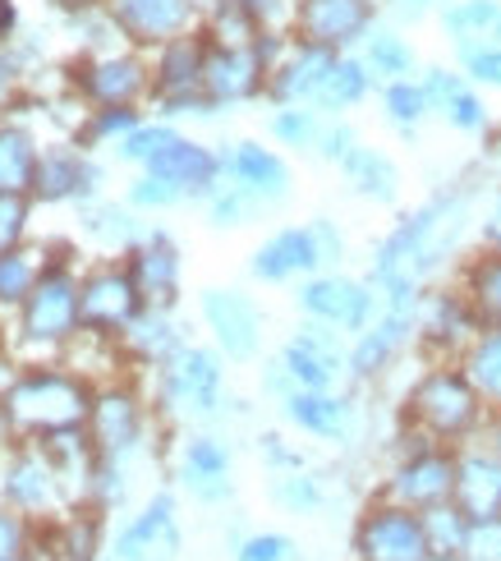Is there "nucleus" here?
<instances>
[{
  "instance_id": "nucleus-2",
  "label": "nucleus",
  "mask_w": 501,
  "mask_h": 561,
  "mask_svg": "<svg viewBox=\"0 0 501 561\" xmlns=\"http://www.w3.org/2000/svg\"><path fill=\"white\" fill-rule=\"evenodd\" d=\"M295 304H299L304 318L337 327L341 336L368 332V327L377 322V313H382V299L373 290V280L345 276V272H318V276L299 280Z\"/></svg>"
},
{
  "instance_id": "nucleus-16",
  "label": "nucleus",
  "mask_w": 501,
  "mask_h": 561,
  "mask_svg": "<svg viewBox=\"0 0 501 561\" xmlns=\"http://www.w3.org/2000/svg\"><path fill=\"white\" fill-rule=\"evenodd\" d=\"M281 414L291 424L318 442H350L354 433V401L337 387V391H291L281 401Z\"/></svg>"
},
{
  "instance_id": "nucleus-7",
  "label": "nucleus",
  "mask_w": 501,
  "mask_h": 561,
  "mask_svg": "<svg viewBox=\"0 0 501 561\" xmlns=\"http://www.w3.org/2000/svg\"><path fill=\"white\" fill-rule=\"evenodd\" d=\"M456 456L460 451L442 447V442L419 437V447L396 465L387 497L410 511H433V506L451 502V493H456Z\"/></svg>"
},
{
  "instance_id": "nucleus-22",
  "label": "nucleus",
  "mask_w": 501,
  "mask_h": 561,
  "mask_svg": "<svg viewBox=\"0 0 501 561\" xmlns=\"http://www.w3.org/2000/svg\"><path fill=\"white\" fill-rule=\"evenodd\" d=\"M134 286H138V295H148L157 309H161V304H171L175 290H180V249L166 240L161 230L138 249V259H134Z\"/></svg>"
},
{
  "instance_id": "nucleus-17",
  "label": "nucleus",
  "mask_w": 501,
  "mask_h": 561,
  "mask_svg": "<svg viewBox=\"0 0 501 561\" xmlns=\"http://www.w3.org/2000/svg\"><path fill=\"white\" fill-rule=\"evenodd\" d=\"M180 548H184V534H180V520H175V502L171 497H157L121 534L115 557H121V561H175Z\"/></svg>"
},
{
  "instance_id": "nucleus-27",
  "label": "nucleus",
  "mask_w": 501,
  "mask_h": 561,
  "mask_svg": "<svg viewBox=\"0 0 501 561\" xmlns=\"http://www.w3.org/2000/svg\"><path fill=\"white\" fill-rule=\"evenodd\" d=\"M125 19L143 37L175 42L189 28V0H125Z\"/></svg>"
},
{
  "instance_id": "nucleus-47",
  "label": "nucleus",
  "mask_w": 501,
  "mask_h": 561,
  "mask_svg": "<svg viewBox=\"0 0 501 561\" xmlns=\"http://www.w3.org/2000/svg\"><path fill=\"white\" fill-rule=\"evenodd\" d=\"M492 447L501 451V414H492Z\"/></svg>"
},
{
  "instance_id": "nucleus-18",
  "label": "nucleus",
  "mask_w": 501,
  "mask_h": 561,
  "mask_svg": "<svg viewBox=\"0 0 501 561\" xmlns=\"http://www.w3.org/2000/svg\"><path fill=\"white\" fill-rule=\"evenodd\" d=\"M230 465H235V456H230L226 442L212 437V433H203V437H189L180 479H184V488H189V493H194L198 502L217 506V502H230V497H235Z\"/></svg>"
},
{
  "instance_id": "nucleus-14",
  "label": "nucleus",
  "mask_w": 501,
  "mask_h": 561,
  "mask_svg": "<svg viewBox=\"0 0 501 561\" xmlns=\"http://www.w3.org/2000/svg\"><path fill=\"white\" fill-rule=\"evenodd\" d=\"M414 332H419V313L382 309L368 332L350 336V355H345V359H350V378H354V382H373V378H382V373L396 364L400 350L410 345Z\"/></svg>"
},
{
  "instance_id": "nucleus-32",
  "label": "nucleus",
  "mask_w": 501,
  "mask_h": 561,
  "mask_svg": "<svg viewBox=\"0 0 501 561\" xmlns=\"http://www.w3.org/2000/svg\"><path fill=\"white\" fill-rule=\"evenodd\" d=\"M69 318H75V299H69V290L65 286H42L37 299H33V313H29L33 332L37 336H60L69 327Z\"/></svg>"
},
{
  "instance_id": "nucleus-34",
  "label": "nucleus",
  "mask_w": 501,
  "mask_h": 561,
  "mask_svg": "<svg viewBox=\"0 0 501 561\" xmlns=\"http://www.w3.org/2000/svg\"><path fill=\"white\" fill-rule=\"evenodd\" d=\"M262 213V203H253L244 190H235V184H221L217 194L207 198V217H212V226H249L253 217Z\"/></svg>"
},
{
  "instance_id": "nucleus-33",
  "label": "nucleus",
  "mask_w": 501,
  "mask_h": 561,
  "mask_svg": "<svg viewBox=\"0 0 501 561\" xmlns=\"http://www.w3.org/2000/svg\"><path fill=\"white\" fill-rule=\"evenodd\" d=\"M235 561H304V552H299V543L291 539V534L258 529L240 548H235Z\"/></svg>"
},
{
  "instance_id": "nucleus-8",
  "label": "nucleus",
  "mask_w": 501,
  "mask_h": 561,
  "mask_svg": "<svg viewBox=\"0 0 501 561\" xmlns=\"http://www.w3.org/2000/svg\"><path fill=\"white\" fill-rule=\"evenodd\" d=\"M377 0H295V33L331 51H360L377 23Z\"/></svg>"
},
{
  "instance_id": "nucleus-49",
  "label": "nucleus",
  "mask_w": 501,
  "mask_h": 561,
  "mask_svg": "<svg viewBox=\"0 0 501 561\" xmlns=\"http://www.w3.org/2000/svg\"><path fill=\"white\" fill-rule=\"evenodd\" d=\"M377 5H391V0H377Z\"/></svg>"
},
{
  "instance_id": "nucleus-46",
  "label": "nucleus",
  "mask_w": 501,
  "mask_h": 561,
  "mask_svg": "<svg viewBox=\"0 0 501 561\" xmlns=\"http://www.w3.org/2000/svg\"><path fill=\"white\" fill-rule=\"evenodd\" d=\"M14 539H19V534H14V525H10L5 516H0V561H5V557L14 552Z\"/></svg>"
},
{
  "instance_id": "nucleus-45",
  "label": "nucleus",
  "mask_w": 501,
  "mask_h": 561,
  "mask_svg": "<svg viewBox=\"0 0 501 561\" xmlns=\"http://www.w3.org/2000/svg\"><path fill=\"white\" fill-rule=\"evenodd\" d=\"M14 230H19V203L0 194V244L14 240Z\"/></svg>"
},
{
  "instance_id": "nucleus-48",
  "label": "nucleus",
  "mask_w": 501,
  "mask_h": 561,
  "mask_svg": "<svg viewBox=\"0 0 501 561\" xmlns=\"http://www.w3.org/2000/svg\"><path fill=\"white\" fill-rule=\"evenodd\" d=\"M423 5H428V10H433V5H446V0H423Z\"/></svg>"
},
{
  "instance_id": "nucleus-19",
  "label": "nucleus",
  "mask_w": 501,
  "mask_h": 561,
  "mask_svg": "<svg viewBox=\"0 0 501 561\" xmlns=\"http://www.w3.org/2000/svg\"><path fill=\"white\" fill-rule=\"evenodd\" d=\"M437 23L456 51L501 46V0H446L437 5Z\"/></svg>"
},
{
  "instance_id": "nucleus-23",
  "label": "nucleus",
  "mask_w": 501,
  "mask_h": 561,
  "mask_svg": "<svg viewBox=\"0 0 501 561\" xmlns=\"http://www.w3.org/2000/svg\"><path fill=\"white\" fill-rule=\"evenodd\" d=\"M373 88H377V79L368 75L360 51H341L337 65H331L327 83H322V92H318V111L322 115H345L354 106H364L373 98Z\"/></svg>"
},
{
  "instance_id": "nucleus-40",
  "label": "nucleus",
  "mask_w": 501,
  "mask_h": 561,
  "mask_svg": "<svg viewBox=\"0 0 501 561\" xmlns=\"http://www.w3.org/2000/svg\"><path fill=\"white\" fill-rule=\"evenodd\" d=\"M102 424H106V447H129L134 433H138V419L129 410V401H106L102 405Z\"/></svg>"
},
{
  "instance_id": "nucleus-28",
  "label": "nucleus",
  "mask_w": 501,
  "mask_h": 561,
  "mask_svg": "<svg viewBox=\"0 0 501 561\" xmlns=\"http://www.w3.org/2000/svg\"><path fill=\"white\" fill-rule=\"evenodd\" d=\"M327 115L318 106H276L267 115V134L276 138V148H295V152H318Z\"/></svg>"
},
{
  "instance_id": "nucleus-44",
  "label": "nucleus",
  "mask_w": 501,
  "mask_h": 561,
  "mask_svg": "<svg viewBox=\"0 0 501 561\" xmlns=\"http://www.w3.org/2000/svg\"><path fill=\"white\" fill-rule=\"evenodd\" d=\"M483 249H497L501 253V194L492 198L488 217H483Z\"/></svg>"
},
{
  "instance_id": "nucleus-39",
  "label": "nucleus",
  "mask_w": 501,
  "mask_h": 561,
  "mask_svg": "<svg viewBox=\"0 0 501 561\" xmlns=\"http://www.w3.org/2000/svg\"><path fill=\"white\" fill-rule=\"evenodd\" d=\"M189 194L180 190V184H171L166 175H152L148 171V180H138L134 184V203L138 207H175V203H184Z\"/></svg>"
},
{
  "instance_id": "nucleus-5",
  "label": "nucleus",
  "mask_w": 501,
  "mask_h": 561,
  "mask_svg": "<svg viewBox=\"0 0 501 561\" xmlns=\"http://www.w3.org/2000/svg\"><path fill=\"white\" fill-rule=\"evenodd\" d=\"M226 401V355L203 345H180L166 359V405L180 414H217Z\"/></svg>"
},
{
  "instance_id": "nucleus-13",
  "label": "nucleus",
  "mask_w": 501,
  "mask_h": 561,
  "mask_svg": "<svg viewBox=\"0 0 501 561\" xmlns=\"http://www.w3.org/2000/svg\"><path fill=\"white\" fill-rule=\"evenodd\" d=\"M423 88H428V102H433V115H442V121L456 129V134H488L492 129V106L483 102V88L469 83L456 69L446 65H433L423 69Z\"/></svg>"
},
{
  "instance_id": "nucleus-25",
  "label": "nucleus",
  "mask_w": 501,
  "mask_h": 561,
  "mask_svg": "<svg viewBox=\"0 0 501 561\" xmlns=\"http://www.w3.org/2000/svg\"><path fill=\"white\" fill-rule=\"evenodd\" d=\"M460 295L469 299L474 318H479L483 327H501V253L497 249H483L479 259L465 267Z\"/></svg>"
},
{
  "instance_id": "nucleus-15",
  "label": "nucleus",
  "mask_w": 501,
  "mask_h": 561,
  "mask_svg": "<svg viewBox=\"0 0 501 561\" xmlns=\"http://www.w3.org/2000/svg\"><path fill=\"white\" fill-rule=\"evenodd\" d=\"M469 520H497L501 516V451L497 447H469L456 456V493H451Z\"/></svg>"
},
{
  "instance_id": "nucleus-20",
  "label": "nucleus",
  "mask_w": 501,
  "mask_h": 561,
  "mask_svg": "<svg viewBox=\"0 0 501 561\" xmlns=\"http://www.w3.org/2000/svg\"><path fill=\"white\" fill-rule=\"evenodd\" d=\"M360 60L368 65V75L377 79V88L419 75V51H414V42L405 37L400 28H391V23H373V33L360 42Z\"/></svg>"
},
{
  "instance_id": "nucleus-4",
  "label": "nucleus",
  "mask_w": 501,
  "mask_h": 561,
  "mask_svg": "<svg viewBox=\"0 0 501 561\" xmlns=\"http://www.w3.org/2000/svg\"><path fill=\"white\" fill-rule=\"evenodd\" d=\"M350 350L337 327L304 318V327H295V336L281 345V368L291 373V382L299 391H337L341 378H350Z\"/></svg>"
},
{
  "instance_id": "nucleus-6",
  "label": "nucleus",
  "mask_w": 501,
  "mask_h": 561,
  "mask_svg": "<svg viewBox=\"0 0 501 561\" xmlns=\"http://www.w3.org/2000/svg\"><path fill=\"white\" fill-rule=\"evenodd\" d=\"M203 322L217 350L230 364H253L262 355V309L249 290H235V286H212L198 299Z\"/></svg>"
},
{
  "instance_id": "nucleus-21",
  "label": "nucleus",
  "mask_w": 501,
  "mask_h": 561,
  "mask_svg": "<svg viewBox=\"0 0 501 561\" xmlns=\"http://www.w3.org/2000/svg\"><path fill=\"white\" fill-rule=\"evenodd\" d=\"M341 180L350 184L360 198H368V203H396L400 198V171H396V161L382 152V148H373V144H360L345 161H341Z\"/></svg>"
},
{
  "instance_id": "nucleus-10",
  "label": "nucleus",
  "mask_w": 501,
  "mask_h": 561,
  "mask_svg": "<svg viewBox=\"0 0 501 561\" xmlns=\"http://www.w3.org/2000/svg\"><path fill=\"white\" fill-rule=\"evenodd\" d=\"M249 272H253L258 280H267V286H285V280H308V276L327 272L322 249H318V236H314V221L272 230V236L253 249Z\"/></svg>"
},
{
  "instance_id": "nucleus-31",
  "label": "nucleus",
  "mask_w": 501,
  "mask_h": 561,
  "mask_svg": "<svg viewBox=\"0 0 501 561\" xmlns=\"http://www.w3.org/2000/svg\"><path fill=\"white\" fill-rule=\"evenodd\" d=\"M272 497H276L281 511H291V516H318V511L327 506L322 479H314L308 470H285V474H276Z\"/></svg>"
},
{
  "instance_id": "nucleus-29",
  "label": "nucleus",
  "mask_w": 501,
  "mask_h": 561,
  "mask_svg": "<svg viewBox=\"0 0 501 561\" xmlns=\"http://www.w3.org/2000/svg\"><path fill=\"white\" fill-rule=\"evenodd\" d=\"M423 516V529H428V548L442 552V557H465L469 552V539H474V520L456 502H442L433 511H419Z\"/></svg>"
},
{
  "instance_id": "nucleus-37",
  "label": "nucleus",
  "mask_w": 501,
  "mask_h": 561,
  "mask_svg": "<svg viewBox=\"0 0 501 561\" xmlns=\"http://www.w3.org/2000/svg\"><path fill=\"white\" fill-rule=\"evenodd\" d=\"M29 167H33L29 144H23L19 134H0V194L19 190V184L29 180Z\"/></svg>"
},
{
  "instance_id": "nucleus-36",
  "label": "nucleus",
  "mask_w": 501,
  "mask_h": 561,
  "mask_svg": "<svg viewBox=\"0 0 501 561\" xmlns=\"http://www.w3.org/2000/svg\"><path fill=\"white\" fill-rule=\"evenodd\" d=\"M456 65L469 83H479L483 92H501V46H474V51H456Z\"/></svg>"
},
{
  "instance_id": "nucleus-24",
  "label": "nucleus",
  "mask_w": 501,
  "mask_h": 561,
  "mask_svg": "<svg viewBox=\"0 0 501 561\" xmlns=\"http://www.w3.org/2000/svg\"><path fill=\"white\" fill-rule=\"evenodd\" d=\"M460 368L469 373V382L479 387L483 405L492 414H501V327H483L474 345L460 355Z\"/></svg>"
},
{
  "instance_id": "nucleus-38",
  "label": "nucleus",
  "mask_w": 501,
  "mask_h": 561,
  "mask_svg": "<svg viewBox=\"0 0 501 561\" xmlns=\"http://www.w3.org/2000/svg\"><path fill=\"white\" fill-rule=\"evenodd\" d=\"M354 148H360V134H354V125L345 121V115H327L322 138H318V157L331 161V167H341Z\"/></svg>"
},
{
  "instance_id": "nucleus-30",
  "label": "nucleus",
  "mask_w": 501,
  "mask_h": 561,
  "mask_svg": "<svg viewBox=\"0 0 501 561\" xmlns=\"http://www.w3.org/2000/svg\"><path fill=\"white\" fill-rule=\"evenodd\" d=\"M83 309H88L92 322H129L134 309H138L134 276H102V280H92Z\"/></svg>"
},
{
  "instance_id": "nucleus-12",
  "label": "nucleus",
  "mask_w": 501,
  "mask_h": 561,
  "mask_svg": "<svg viewBox=\"0 0 501 561\" xmlns=\"http://www.w3.org/2000/svg\"><path fill=\"white\" fill-rule=\"evenodd\" d=\"M221 161H226V184L262 203V213L291 198V167H285L276 148H262L258 138H240V144H230V152H221Z\"/></svg>"
},
{
  "instance_id": "nucleus-41",
  "label": "nucleus",
  "mask_w": 501,
  "mask_h": 561,
  "mask_svg": "<svg viewBox=\"0 0 501 561\" xmlns=\"http://www.w3.org/2000/svg\"><path fill=\"white\" fill-rule=\"evenodd\" d=\"M469 561H501V516L497 520H474V539H469Z\"/></svg>"
},
{
  "instance_id": "nucleus-9",
  "label": "nucleus",
  "mask_w": 501,
  "mask_h": 561,
  "mask_svg": "<svg viewBox=\"0 0 501 561\" xmlns=\"http://www.w3.org/2000/svg\"><path fill=\"white\" fill-rule=\"evenodd\" d=\"M267 79H272V65L258 51V42H249V46L212 42L207 46L203 88L217 106H240V102H253V98H267Z\"/></svg>"
},
{
  "instance_id": "nucleus-35",
  "label": "nucleus",
  "mask_w": 501,
  "mask_h": 561,
  "mask_svg": "<svg viewBox=\"0 0 501 561\" xmlns=\"http://www.w3.org/2000/svg\"><path fill=\"white\" fill-rule=\"evenodd\" d=\"M180 129L175 125H138V129H129V138H125V157L129 161H143V167H152V161L171 148V144H180Z\"/></svg>"
},
{
  "instance_id": "nucleus-11",
  "label": "nucleus",
  "mask_w": 501,
  "mask_h": 561,
  "mask_svg": "<svg viewBox=\"0 0 501 561\" xmlns=\"http://www.w3.org/2000/svg\"><path fill=\"white\" fill-rule=\"evenodd\" d=\"M337 56L341 51H331V46L291 37V46H285L281 60L272 65L267 98L276 106H318V92L331 75V65H337Z\"/></svg>"
},
{
  "instance_id": "nucleus-26",
  "label": "nucleus",
  "mask_w": 501,
  "mask_h": 561,
  "mask_svg": "<svg viewBox=\"0 0 501 561\" xmlns=\"http://www.w3.org/2000/svg\"><path fill=\"white\" fill-rule=\"evenodd\" d=\"M377 106H382V115H387V125L400 129L405 138H410V134L428 121V115H433V102H428V88H423L419 75H414V79L382 83V88H377Z\"/></svg>"
},
{
  "instance_id": "nucleus-43",
  "label": "nucleus",
  "mask_w": 501,
  "mask_h": 561,
  "mask_svg": "<svg viewBox=\"0 0 501 561\" xmlns=\"http://www.w3.org/2000/svg\"><path fill=\"white\" fill-rule=\"evenodd\" d=\"M23 280H29V267H23L14 253H10V259H0V295H19Z\"/></svg>"
},
{
  "instance_id": "nucleus-3",
  "label": "nucleus",
  "mask_w": 501,
  "mask_h": 561,
  "mask_svg": "<svg viewBox=\"0 0 501 561\" xmlns=\"http://www.w3.org/2000/svg\"><path fill=\"white\" fill-rule=\"evenodd\" d=\"M428 529L423 516L391 497L368 506L354 525V561H428Z\"/></svg>"
},
{
  "instance_id": "nucleus-42",
  "label": "nucleus",
  "mask_w": 501,
  "mask_h": 561,
  "mask_svg": "<svg viewBox=\"0 0 501 561\" xmlns=\"http://www.w3.org/2000/svg\"><path fill=\"white\" fill-rule=\"evenodd\" d=\"M314 236H318V249H322L327 272H337V267H341V259H345V236L337 230V221L314 217Z\"/></svg>"
},
{
  "instance_id": "nucleus-1",
  "label": "nucleus",
  "mask_w": 501,
  "mask_h": 561,
  "mask_svg": "<svg viewBox=\"0 0 501 561\" xmlns=\"http://www.w3.org/2000/svg\"><path fill=\"white\" fill-rule=\"evenodd\" d=\"M405 414H410V424L423 437L442 442V447H456V442L479 433L492 419L479 387L469 382V373L460 364H437L419 373V382L405 396Z\"/></svg>"
}]
</instances>
